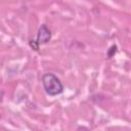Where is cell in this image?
<instances>
[{"mask_svg": "<svg viewBox=\"0 0 131 131\" xmlns=\"http://www.w3.org/2000/svg\"><path fill=\"white\" fill-rule=\"evenodd\" d=\"M116 52H117V46H116V45H112V46L110 47V49L107 50V57H108V58L113 57V56L116 54Z\"/></svg>", "mask_w": 131, "mask_h": 131, "instance_id": "3", "label": "cell"}, {"mask_svg": "<svg viewBox=\"0 0 131 131\" xmlns=\"http://www.w3.org/2000/svg\"><path fill=\"white\" fill-rule=\"evenodd\" d=\"M51 39V32L50 30L47 28L46 25H42L39 30H38V34H37V43L39 45H43V44H46L50 41Z\"/></svg>", "mask_w": 131, "mask_h": 131, "instance_id": "2", "label": "cell"}, {"mask_svg": "<svg viewBox=\"0 0 131 131\" xmlns=\"http://www.w3.org/2000/svg\"><path fill=\"white\" fill-rule=\"evenodd\" d=\"M29 44H30L31 48H33L34 50H36V51L39 50V46H40V45L37 43L36 40H30V41H29Z\"/></svg>", "mask_w": 131, "mask_h": 131, "instance_id": "4", "label": "cell"}, {"mask_svg": "<svg viewBox=\"0 0 131 131\" xmlns=\"http://www.w3.org/2000/svg\"><path fill=\"white\" fill-rule=\"evenodd\" d=\"M78 130H79V129H78ZM83 130H84V131H88V129H86V128H85V127H84V128H83ZM79 131H80V130H79Z\"/></svg>", "mask_w": 131, "mask_h": 131, "instance_id": "5", "label": "cell"}, {"mask_svg": "<svg viewBox=\"0 0 131 131\" xmlns=\"http://www.w3.org/2000/svg\"><path fill=\"white\" fill-rule=\"evenodd\" d=\"M42 84L45 92L50 96H55L63 91L60 80L52 73H46L42 76Z\"/></svg>", "mask_w": 131, "mask_h": 131, "instance_id": "1", "label": "cell"}]
</instances>
